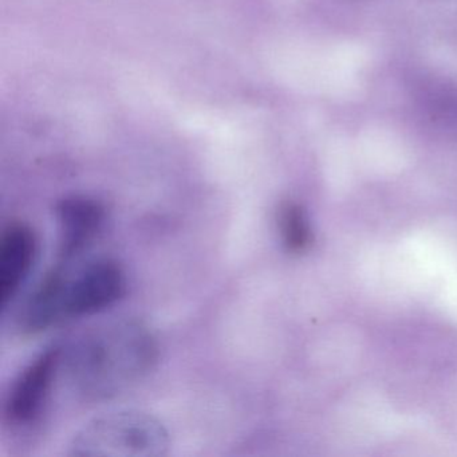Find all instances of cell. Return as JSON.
<instances>
[{
	"label": "cell",
	"mask_w": 457,
	"mask_h": 457,
	"mask_svg": "<svg viewBox=\"0 0 457 457\" xmlns=\"http://www.w3.org/2000/svg\"><path fill=\"white\" fill-rule=\"evenodd\" d=\"M157 360L154 333L140 320H122L79 338L66 355V371L79 397L103 401L141 381Z\"/></svg>",
	"instance_id": "obj_1"
},
{
	"label": "cell",
	"mask_w": 457,
	"mask_h": 457,
	"mask_svg": "<svg viewBox=\"0 0 457 457\" xmlns=\"http://www.w3.org/2000/svg\"><path fill=\"white\" fill-rule=\"evenodd\" d=\"M170 432L152 414L119 411L87 421L69 444L77 457H159L168 453Z\"/></svg>",
	"instance_id": "obj_2"
},
{
	"label": "cell",
	"mask_w": 457,
	"mask_h": 457,
	"mask_svg": "<svg viewBox=\"0 0 457 457\" xmlns=\"http://www.w3.org/2000/svg\"><path fill=\"white\" fill-rule=\"evenodd\" d=\"M62 285V318L73 320L113 306L127 293V278L117 262L103 258L71 272L65 262Z\"/></svg>",
	"instance_id": "obj_3"
},
{
	"label": "cell",
	"mask_w": 457,
	"mask_h": 457,
	"mask_svg": "<svg viewBox=\"0 0 457 457\" xmlns=\"http://www.w3.org/2000/svg\"><path fill=\"white\" fill-rule=\"evenodd\" d=\"M62 362V349L55 346L39 354L12 385L6 417L12 425L29 427L44 411Z\"/></svg>",
	"instance_id": "obj_4"
},
{
	"label": "cell",
	"mask_w": 457,
	"mask_h": 457,
	"mask_svg": "<svg viewBox=\"0 0 457 457\" xmlns=\"http://www.w3.org/2000/svg\"><path fill=\"white\" fill-rule=\"evenodd\" d=\"M60 239L58 256L61 262H71L81 255L95 240L105 221V208L97 200L87 196H69L55 207Z\"/></svg>",
	"instance_id": "obj_5"
},
{
	"label": "cell",
	"mask_w": 457,
	"mask_h": 457,
	"mask_svg": "<svg viewBox=\"0 0 457 457\" xmlns=\"http://www.w3.org/2000/svg\"><path fill=\"white\" fill-rule=\"evenodd\" d=\"M38 251L36 232L26 223H12L0 242V306L15 298L30 274Z\"/></svg>",
	"instance_id": "obj_6"
},
{
	"label": "cell",
	"mask_w": 457,
	"mask_h": 457,
	"mask_svg": "<svg viewBox=\"0 0 457 457\" xmlns=\"http://www.w3.org/2000/svg\"><path fill=\"white\" fill-rule=\"evenodd\" d=\"M279 226L285 245L290 250L299 251L306 247L309 242V229L303 212L298 205L287 203L280 208Z\"/></svg>",
	"instance_id": "obj_7"
}]
</instances>
